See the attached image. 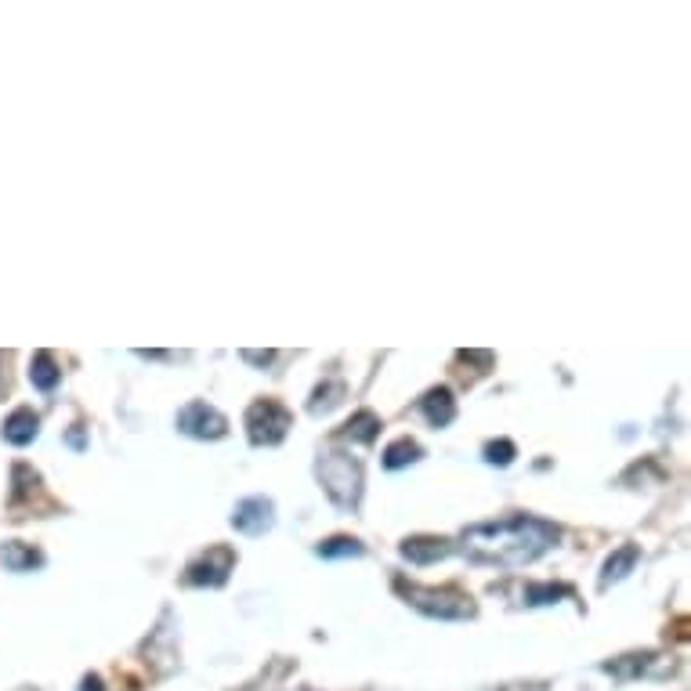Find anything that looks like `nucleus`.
<instances>
[{
  "label": "nucleus",
  "instance_id": "1",
  "mask_svg": "<svg viewBox=\"0 0 691 691\" xmlns=\"http://www.w3.org/2000/svg\"><path fill=\"white\" fill-rule=\"evenodd\" d=\"M561 540L558 525L532 514H511L500 521H482L464 532V550L474 561L493 565H529Z\"/></svg>",
  "mask_w": 691,
  "mask_h": 691
},
{
  "label": "nucleus",
  "instance_id": "2",
  "mask_svg": "<svg viewBox=\"0 0 691 691\" xmlns=\"http://www.w3.org/2000/svg\"><path fill=\"white\" fill-rule=\"evenodd\" d=\"M315 474H319L322 489L333 500V507L341 511H355L362 500V464L351 453H341V449H330V453L319 456L315 464Z\"/></svg>",
  "mask_w": 691,
  "mask_h": 691
},
{
  "label": "nucleus",
  "instance_id": "3",
  "mask_svg": "<svg viewBox=\"0 0 691 691\" xmlns=\"http://www.w3.org/2000/svg\"><path fill=\"white\" fill-rule=\"evenodd\" d=\"M395 590L406 597V605H413L417 612H424L431 619H471L478 612L471 597L456 587H420V583H406L398 576Z\"/></svg>",
  "mask_w": 691,
  "mask_h": 691
},
{
  "label": "nucleus",
  "instance_id": "4",
  "mask_svg": "<svg viewBox=\"0 0 691 691\" xmlns=\"http://www.w3.org/2000/svg\"><path fill=\"white\" fill-rule=\"evenodd\" d=\"M290 427H294V413L275 398H261L247 409V435L254 445H279Z\"/></svg>",
  "mask_w": 691,
  "mask_h": 691
},
{
  "label": "nucleus",
  "instance_id": "5",
  "mask_svg": "<svg viewBox=\"0 0 691 691\" xmlns=\"http://www.w3.org/2000/svg\"><path fill=\"white\" fill-rule=\"evenodd\" d=\"M178 431L189 438H199V442H218V438L228 435V420L214 406L196 398V402H189L178 413Z\"/></svg>",
  "mask_w": 691,
  "mask_h": 691
},
{
  "label": "nucleus",
  "instance_id": "6",
  "mask_svg": "<svg viewBox=\"0 0 691 691\" xmlns=\"http://www.w3.org/2000/svg\"><path fill=\"white\" fill-rule=\"evenodd\" d=\"M232 568H236V550L218 543V547H207V554H199L192 561L185 579H189L192 587H221Z\"/></svg>",
  "mask_w": 691,
  "mask_h": 691
},
{
  "label": "nucleus",
  "instance_id": "7",
  "mask_svg": "<svg viewBox=\"0 0 691 691\" xmlns=\"http://www.w3.org/2000/svg\"><path fill=\"white\" fill-rule=\"evenodd\" d=\"M272 521H275V503L268 496H247L232 511V529L243 532V536H261V532L272 529Z\"/></svg>",
  "mask_w": 691,
  "mask_h": 691
},
{
  "label": "nucleus",
  "instance_id": "8",
  "mask_svg": "<svg viewBox=\"0 0 691 691\" xmlns=\"http://www.w3.org/2000/svg\"><path fill=\"white\" fill-rule=\"evenodd\" d=\"M601 670L619 677V681H634V677H652V673L673 670V659H663V655H655V652H630V655L612 659V663H605Z\"/></svg>",
  "mask_w": 691,
  "mask_h": 691
},
{
  "label": "nucleus",
  "instance_id": "9",
  "mask_svg": "<svg viewBox=\"0 0 691 691\" xmlns=\"http://www.w3.org/2000/svg\"><path fill=\"white\" fill-rule=\"evenodd\" d=\"M398 554L409 561V565H431V561H442L453 554V543L442 540V536H413L398 547Z\"/></svg>",
  "mask_w": 691,
  "mask_h": 691
},
{
  "label": "nucleus",
  "instance_id": "10",
  "mask_svg": "<svg viewBox=\"0 0 691 691\" xmlns=\"http://www.w3.org/2000/svg\"><path fill=\"white\" fill-rule=\"evenodd\" d=\"M420 409H424V417L431 427H449L456 417V398L449 388H431L420 398Z\"/></svg>",
  "mask_w": 691,
  "mask_h": 691
},
{
  "label": "nucleus",
  "instance_id": "11",
  "mask_svg": "<svg viewBox=\"0 0 691 691\" xmlns=\"http://www.w3.org/2000/svg\"><path fill=\"white\" fill-rule=\"evenodd\" d=\"M0 565L8 572H33V568L44 565V554H40L33 543H22V540H8L0 547Z\"/></svg>",
  "mask_w": 691,
  "mask_h": 691
},
{
  "label": "nucleus",
  "instance_id": "12",
  "mask_svg": "<svg viewBox=\"0 0 691 691\" xmlns=\"http://www.w3.org/2000/svg\"><path fill=\"white\" fill-rule=\"evenodd\" d=\"M637 558H641V547H637V543H623L616 554H608L605 568H601V587H612V583H619L623 576H630Z\"/></svg>",
  "mask_w": 691,
  "mask_h": 691
},
{
  "label": "nucleus",
  "instance_id": "13",
  "mask_svg": "<svg viewBox=\"0 0 691 691\" xmlns=\"http://www.w3.org/2000/svg\"><path fill=\"white\" fill-rule=\"evenodd\" d=\"M40 431V417L33 409H15L8 420H4V442L11 445H29Z\"/></svg>",
  "mask_w": 691,
  "mask_h": 691
},
{
  "label": "nucleus",
  "instance_id": "14",
  "mask_svg": "<svg viewBox=\"0 0 691 691\" xmlns=\"http://www.w3.org/2000/svg\"><path fill=\"white\" fill-rule=\"evenodd\" d=\"M29 380H33V388L37 391H55V384L62 380V370H58V362L51 351H37V355H33V362H29Z\"/></svg>",
  "mask_w": 691,
  "mask_h": 691
},
{
  "label": "nucleus",
  "instance_id": "15",
  "mask_svg": "<svg viewBox=\"0 0 691 691\" xmlns=\"http://www.w3.org/2000/svg\"><path fill=\"white\" fill-rule=\"evenodd\" d=\"M341 435L351 438V442L370 445L373 438L380 435V417H377V413H370V409H359V413H355V417L341 427Z\"/></svg>",
  "mask_w": 691,
  "mask_h": 691
},
{
  "label": "nucleus",
  "instance_id": "16",
  "mask_svg": "<svg viewBox=\"0 0 691 691\" xmlns=\"http://www.w3.org/2000/svg\"><path fill=\"white\" fill-rule=\"evenodd\" d=\"M420 456H424V449H420L413 438H398V442H391L388 449H384V467H388V471H402V467L417 464Z\"/></svg>",
  "mask_w": 691,
  "mask_h": 691
},
{
  "label": "nucleus",
  "instance_id": "17",
  "mask_svg": "<svg viewBox=\"0 0 691 691\" xmlns=\"http://www.w3.org/2000/svg\"><path fill=\"white\" fill-rule=\"evenodd\" d=\"M362 543L355 536H330L319 543V558H359Z\"/></svg>",
  "mask_w": 691,
  "mask_h": 691
},
{
  "label": "nucleus",
  "instance_id": "18",
  "mask_svg": "<svg viewBox=\"0 0 691 691\" xmlns=\"http://www.w3.org/2000/svg\"><path fill=\"white\" fill-rule=\"evenodd\" d=\"M344 398V384L341 380H330V384H322V388H315V395H312V402H308V409L312 413H330L337 402Z\"/></svg>",
  "mask_w": 691,
  "mask_h": 691
},
{
  "label": "nucleus",
  "instance_id": "19",
  "mask_svg": "<svg viewBox=\"0 0 691 691\" xmlns=\"http://www.w3.org/2000/svg\"><path fill=\"white\" fill-rule=\"evenodd\" d=\"M482 456H485V464H493V467H511V464H514V456H518V449H514L511 438H496V442H485Z\"/></svg>",
  "mask_w": 691,
  "mask_h": 691
},
{
  "label": "nucleus",
  "instance_id": "20",
  "mask_svg": "<svg viewBox=\"0 0 691 691\" xmlns=\"http://www.w3.org/2000/svg\"><path fill=\"white\" fill-rule=\"evenodd\" d=\"M558 597H572V587H554V583H536V587L525 590V601L529 605H550Z\"/></svg>",
  "mask_w": 691,
  "mask_h": 691
},
{
  "label": "nucleus",
  "instance_id": "21",
  "mask_svg": "<svg viewBox=\"0 0 691 691\" xmlns=\"http://www.w3.org/2000/svg\"><path fill=\"white\" fill-rule=\"evenodd\" d=\"M243 359L254 362V366H272V362H275V351H243Z\"/></svg>",
  "mask_w": 691,
  "mask_h": 691
},
{
  "label": "nucleus",
  "instance_id": "22",
  "mask_svg": "<svg viewBox=\"0 0 691 691\" xmlns=\"http://www.w3.org/2000/svg\"><path fill=\"white\" fill-rule=\"evenodd\" d=\"M80 691H105L102 677H98V673H87L84 681H80Z\"/></svg>",
  "mask_w": 691,
  "mask_h": 691
},
{
  "label": "nucleus",
  "instance_id": "23",
  "mask_svg": "<svg viewBox=\"0 0 691 691\" xmlns=\"http://www.w3.org/2000/svg\"><path fill=\"white\" fill-rule=\"evenodd\" d=\"M301 691H312V688H301Z\"/></svg>",
  "mask_w": 691,
  "mask_h": 691
}]
</instances>
